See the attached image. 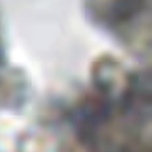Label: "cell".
Returning <instances> with one entry per match:
<instances>
[{"label":"cell","instance_id":"1","mask_svg":"<svg viewBox=\"0 0 152 152\" xmlns=\"http://www.w3.org/2000/svg\"><path fill=\"white\" fill-rule=\"evenodd\" d=\"M65 152H151V74L104 54L65 109Z\"/></svg>","mask_w":152,"mask_h":152},{"label":"cell","instance_id":"2","mask_svg":"<svg viewBox=\"0 0 152 152\" xmlns=\"http://www.w3.org/2000/svg\"><path fill=\"white\" fill-rule=\"evenodd\" d=\"M92 23L135 55L151 52V0H85Z\"/></svg>","mask_w":152,"mask_h":152},{"label":"cell","instance_id":"3","mask_svg":"<svg viewBox=\"0 0 152 152\" xmlns=\"http://www.w3.org/2000/svg\"><path fill=\"white\" fill-rule=\"evenodd\" d=\"M5 64H7V57H5V44H4V37H2V28H0V79L4 74Z\"/></svg>","mask_w":152,"mask_h":152}]
</instances>
